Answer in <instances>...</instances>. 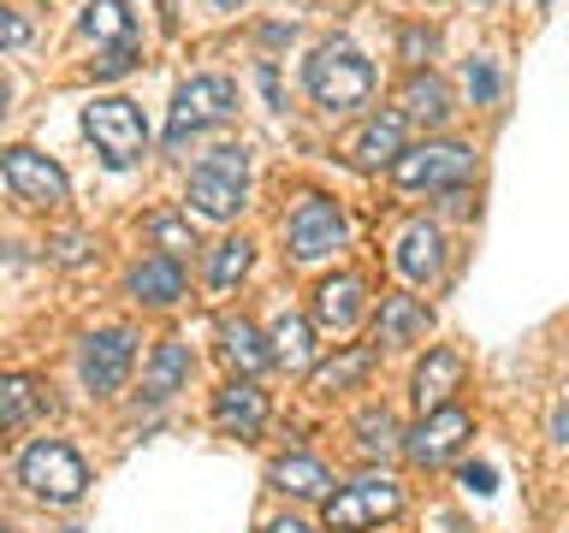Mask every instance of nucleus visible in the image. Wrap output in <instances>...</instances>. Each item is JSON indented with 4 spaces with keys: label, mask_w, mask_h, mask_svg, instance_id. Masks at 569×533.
<instances>
[{
    "label": "nucleus",
    "mask_w": 569,
    "mask_h": 533,
    "mask_svg": "<svg viewBox=\"0 0 569 533\" xmlns=\"http://www.w3.org/2000/svg\"><path fill=\"white\" fill-rule=\"evenodd\" d=\"M208 7H226L231 12V7H249V0H208Z\"/></svg>",
    "instance_id": "4c0bfd02"
},
{
    "label": "nucleus",
    "mask_w": 569,
    "mask_h": 533,
    "mask_svg": "<svg viewBox=\"0 0 569 533\" xmlns=\"http://www.w3.org/2000/svg\"><path fill=\"white\" fill-rule=\"evenodd\" d=\"M131 362H137V338L131 332H96V338H83L78 373H83V385L96 391V398H113V391L124 385V373H131Z\"/></svg>",
    "instance_id": "1a4fd4ad"
},
{
    "label": "nucleus",
    "mask_w": 569,
    "mask_h": 533,
    "mask_svg": "<svg viewBox=\"0 0 569 533\" xmlns=\"http://www.w3.org/2000/svg\"><path fill=\"white\" fill-rule=\"evenodd\" d=\"M398 154H403V113H373L345 137L350 167H391Z\"/></svg>",
    "instance_id": "f8f14e48"
},
{
    "label": "nucleus",
    "mask_w": 569,
    "mask_h": 533,
    "mask_svg": "<svg viewBox=\"0 0 569 533\" xmlns=\"http://www.w3.org/2000/svg\"><path fill=\"white\" fill-rule=\"evenodd\" d=\"M267 480H273L284 497H332V474H327V462H315V456H279L273 469H267Z\"/></svg>",
    "instance_id": "6ab92c4d"
},
{
    "label": "nucleus",
    "mask_w": 569,
    "mask_h": 533,
    "mask_svg": "<svg viewBox=\"0 0 569 533\" xmlns=\"http://www.w3.org/2000/svg\"><path fill=\"white\" fill-rule=\"evenodd\" d=\"M190 344H178V338H167V344L154 350V362H149V380H142V391H149V403H167L172 391H184L190 380Z\"/></svg>",
    "instance_id": "412c9836"
},
{
    "label": "nucleus",
    "mask_w": 569,
    "mask_h": 533,
    "mask_svg": "<svg viewBox=\"0 0 569 533\" xmlns=\"http://www.w3.org/2000/svg\"><path fill=\"white\" fill-rule=\"evenodd\" d=\"M462 83H469L475 107H487V101L498 95V66H492V60H469V71H462Z\"/></svg>",
    "instance_id": "c756f323"
},
{
    "label": "nucleus",
    "mask_w": 569,
    "mask_h": 533,
    "mask_svg": "<svg viewBox=\"0 0 569 533\" xmlns=\"http://www.w3.org/2000/svg\"><path fill=\"white\" fill-rule=\"evenodd\" d=\"M403 119H421V124H445V119H451V95H445V83L433 78V71H427V78H409Z\"/></svg>",
    "instance_id": "393cba45"
},
{
    "label": "nucleus",
    "mask_w": 569,
    "mask_h": 533,
    "mask_svg": "<svg viewBox=\"0 0 569 533\" xmlns=\"http://www.w3.org/2000/svg\"><path fill=\"white\" fill-rule=\"evenodd\" d=\"M439 266H445V238H439V225H409L403 238H398V273L409 284H427V279H439Z\"/></svg>",
    "instance_id": "dca6fc26"
},
{
    "label": "nucleus",
    "mask_w": 569,
    "mask_h": 533,
    "mask_svg": "<svg viewBox=\"0 0 569 533\" xmlns=\"http://www.w3.org/2000/svg\"><path fill=\"white\" fill-rule=\"evenodd\" d=\"M149 238L178 261L184 249H196V225H190V220H178V213H154V220H149Z\"/></svg>",
    "instance_id": "c85d7f7f"
},
{
    "label": "nucleus",
    "mask_w": 569,
    "mask_h": 533,
    "mask_svg": "<svg viewBox=\"0 0 569 533\" xmlns=\"http://www.w3.org/2000/svg\"><path fill=\"white\" fill-rule=\"evenodd\" d=\"M284 249H291L297 261H320V255H332V249H345V213H338L327 195H302L291 208V220H284Z\"/></svg>",
    "instance_id": "6e6552de"
},
{
    "label": "nucleus",
    "mask_w": 569,
    "mask_h": 533,
    "mask_svg": "<svg viewBox=\"0 0 569 533\" xmlns=\"http://www.w3.org/2000/svg\"><path fill=\"white\" fill-rule=\"evenodd\" d=\"M356 444H362L368 456L398 451V421H391V409H362V415H356Z\"/></svg>",
    "instance_id": "bb28decb"
},
{
    "label": "nucleus",
    "mask_w": 569,
    "mask_h": 533,
    "mask_svg": "<svg viewBox=\"0 0 569 533\" xmlns=\"http://www.w3.org/2000/svg\"><path fill=\"white\" fill-rule=\"evenodd\" d=\"M551 439L569 444V403H558V415H551Z\"/></svg>",
    "instance_id": "f704fd0d"
},
{
    "label": "nucleus",
    "mask_w": 569,
    "mask_h": 533,
    "mask_svg": "<svg viewBox=\"0 0 569 533\" xmlns=\"http://www.w3.org/2000/svg\"><path fill=\"white\" fill-rule=\"evenodd\" d=\"M457 391H462V355L457 350H427V362L416 368V409L421 415L451 409Z\"/></svg>",
    "instance_id": "2eb2a0df"
},
{
    "label": "nucleus",
    "mask_w": 569,
    "mask_h": 533,
    "mask_svg": "<svg viewBox=\"0 0 569 533\" xmlns=\"http://www.w3.org/2000/svg\"><path fill=\"white\" fill-rule=\"evenodd\" d=\"M368 368H373V350H345L338 362H327V368H309L315 373V391H345V385H356V380H368Z\"/></svg>",
    "instance_id": "a878e982"
},
{
    "label": "nucleus",
    "mask_w": 569,
    "mask_h": 533,
    "mask_svg": "<svg viewBox=\"0 0 569 533\" xmlns=\"http://www.w3.org/2000/svg\"><path fill=\"white\" fill-rule=\"evenodd\" d=\"M220 338H226V344H220V350H226V362L238 368L243 380H256V373H261L267 362H273V355H267V344H261V332L249 326V320H231V326H226Z\"/></svg>",
    "instance_id": "b1692460"
},
{
    "label": "nucleus",
    "mask_w": 569,
    "mask_h": 533,
    "mask_svg": "<svg viewBox=\"0 0 569 533\" xmlns=\"http://www.w3.org/2000/svg\"><path fill=\"white\" fill-rule=\"evenodd\" d=\"M462 486H475V492H492V469H487V462H469V469H462Z\"/></svg>",
    "instance_id": "473e14b6"
},
{
    "label": "nucleus",
    "mask_w": 569,
    "mask_h": 533,
    "mask_svg": "<svg viewBox=\"0 0 569 533\" xmlns=\"http://www.w3.org/2000/svg\"><path fill=\"white\" fill-rule=\"evenodd\" d=\"M83 131L89 142H96V154L107 160V167H137L142 149H149V124H142L137 101L124 95H101L83 107Z\"/></svg>",
    "instance_id": "f03ea898"
},
{
    "label": "nucleus",
    "mask_w": 569,
    "mask_h": 533,
    "mask_svg": "<svg viewBox=\"0 0 569 533\" xmlns=\"http://www.w3.org/2000/svg\"><path fill=\"white\" fill-rule=\"evenodd\" d=\"M18 480H24L42 504H78L83 486H89V469H83V456L71 451V444L42 439V444L24 451V462H18Z\"/></svg>",
    "instance_id": "39448f33"
},
{
    "label": "nucleus",
    "mask_w": 569,
    "mask_h": 533,
    "mask_svg": "<svg viewBox=\"0 0 569 533\" xmlns=\"http://www.w3.org/2000/svg\"><path fill=\"white\" fill-rule=\"evenodd\" d=\"M0 533H7V527H0Z\"/></svg>",
    "instance_id": "58836bf2"
},
{
    "label": "nucleus",
    "mask_w": 569,
    "mask_h": 533,
    "mask_svg": "<svg viewBox=\"0 0 569 533\" xmlns=\"http://www.w3.org/2000/svg\"><path fill=\"white\" fill-rule=\"evenodd\" d=\"M213 426L231 439H261L267 426V391L256 380H231L220 398H213Z\"/></svg>",
    "instance_id": "ddd939ff"
},
{
    "label": "nucleus",
    "mask_w": 569,
    "mask_h": 533,
    "mask_svg": "<svg viewBox=\"0 0 569 533\" xmlns=\"http://www.w3.org/2000/svg\"><path fill=\"white\" fill-rule=\"evenodd\" d=\"M243 195H249V154L226 142V149H213L202 167L190 172L184 202L196 213H208V220H231V213L243 208Z\"/></svg>",
    "instance_id": "20e7f679"
},
{
    "label": "nucleus",
    "mask_w": 569,
    "mask_h": 533,
    "mask_svg": "<svg viewBox=\"0 0 569 533\" xmlns=\"http://www.w3.org/2000/svg\"><path fill=\"white\" fill-rule=\"evenodd\" d=\"M60 261H83V238H60Z\"/></svg>",
    "instance_id": "c9c22d12"
},
{
    "label": "nucleus",
    "mask_w": 569,
    "mask_h": 533,
    "mask_svg": "<svg viewBox=\"0 0 569 533\" xmlns=\"http://www.w3.org/2000/svg\"><path fill=\"white\" fill-rule=\"evenodd\" d=\"M403 53H409V60L421 66L427 53H433V30H409V36H403Z\"/></svg>",
    "instance_id": "2f4dec72"
},
{
    "label": "nucleus",
    "mask_w": 569,
    "mask_h": 533,
    "mask_svg": "<svg viewBox=\"0 0 569 533\" xmlns=\"http://www.w3.org/2000/svg\"><path fill=\"white\" fill-rule=\"evenodd\" d=\"M131 291H137V302H149V309H167V302L184 296V266H178L172 255L142 261L137 273H131Z\"/></svg>",
    "instance_id": "aec40b11"
},
{
    "label": "nucleus",
    "mask_w": 569,
    "mask_h": 533,
    "mask_svg": "<svg viewBox=\"0 0 569 533\" xmlns=\"http://www.w3.org/2000/svg\"><path fill=\"white\" fill-rule=\"evenodd\" d=\"M403 510V486L391 474H362L327 497V533H368Z\"/></svg>",
    "instance_id": "7ed1b4c3"
},
{
    "label": "nucleus",
    "mask_w": 569,
    "mask_h": 533,
    "mask_svg": "<svg viewBox=\"0 0 569 533\" xmlns=\"http://www.w3.org/2000/svg\"><path fill=\"white\" fill-rule=\"evenodd\" d=\"M83 36L101 42V53H119V48H137V18L124 0H89L83 7Z\"/></svg>",
    "instance_id": "f3484780"
},
{
    "label": "nucleus",
    "mask_w": 569,
    "mask_h": 533,
    "mask_svg": "<svg viewBox=\"0 0 569 533\" xmlns=\"http://www.w3.org/2000/svg\"><path fill=\"white\" fill-rule=\"evenodd\" d=\"M475 426L462 409H433V415H421V426L403 439V456L416 462V469H439V462H451L462 451V439H469Z\"/></svg>",
    "instance_id": "9b49d317"
},
{
    "label": "nucleus",
    "mask_w": 569,
    "mask_h": 533,
    "mask_svg": "<svg viewBox=\"0 0 569 533\" xmlns=\"http://www.w3.org/2000/svg\"><path fill=\"white\" fill-rule=\"evenodd\" d=\"M42 415V385L30 373H0V426H24Z\"/></svg>",
    "instance_id": "5701e85b"
},
{
    "label": "nucleus",
    "mask_w": 569,
    "mask_h": 533,
    "mask_svg": "<svg viewBox=\"0 0 569 533\" xmlns=\"http://www.w3.org/2000/svg\"><path fill=\"white\" fill-rule=\"evenodd\" d=\"M302 83H309V95L320 107L345 113V107H362L373 95V66L362 60V48H350V42H320L309 53V66H302Z\"/></svg>",
    "instance_id": "f257e3e1"
},
{
    "label": "nucleus",
    "mask_w": 569,
    "mask_h": 533,
    "mask_svg": "<svg viewBox=\"0 0 569 533\" xmlns=\"http://www.w3.org/2000/svg\"><path fill=\"white\" fill-rule=\"evenodd\" d=\"M231 113H238V89H231L226 78H190V83L172 95L167 142L178 149L184 137H196V131H213V124H226Z\"/></svg>",
    "instance_id": "423d86ee"
},
{
    "label": "nucleus",
    "mask_w": 569,
    "mask_h": 533,
    "mask_svg": "<svg viewBox=\"0 0 569 533\" xmlns=\"http://www.w3.org/2000/svg\"><path fill=\"white\" fill-rule=\"evenodd\" d=\"M267 533H315V527L297 522V515H279V522H267Z\"/></svg>",
    "instance_id": "72a5a7b5"
},
{
    "label": "nucleus",
    "mask_w": 569,
    "mask_h": 533,
    "mask_svg": "<svg viewBox=\"0 0 569 533\" xmlns=\"http://www.w3.org/2000/svg\"><path fill=\"white\" fill-rule=\"evenodd\" d=\"M475 172V154L462 142H421L391 160V178L403 190H462V178Z\"/></svg>",
    "instance_id": "0eeeda50"
},
{
    "label": "nucleus",
    "mask_w": 569,
    "mask_h": 533,
    "mask_svg": "<svg viewBox=\"0 0 569 533\" xmlns=\"http://www.w3.org/2000/svg\"><path fill=\"white\" fill-rule=\"evenodd\" d=\"M427 326H433V314H427L416 296H386L380 302V326H373V344H386V350L416 344Z\"/></svg>",
    "instance_id": "a211bd4d"
},
{
    "label": "nucleus",
    "mask_w": 569,
    "mask_h": 533,
    "mask_svg": "<svg viewBox=\"0 0 569 533\" xmlns=\"http://www.w3.org/2000/svg\"><path fill=\"white\" fill-rule=\"evenodd\" d=\"M7 101H12V89H7V78H0V119H7Z\"/></svg>",
    "instance_id": "e433bc0d"
},
{
    "label": "nucleus",
    "mask_w": 569,
    "mask_h": 533,
    "mask_svg": "<svg viewBox=\"0 0 569 533\" xmlns=\"http://www.w3.org/2000/svg\"><path fill=\"white\" fill-rule=\"evenodd\" d=\"M18 42H30V24L12 7H0V48H18Z\"/></svg>",
    "instance_id": "7c9ffc66"
},
{
    "label": "nucleus",
    "mask_w": 569,
    "mask_h": 533,
    "mask_svg": "<svg viewBox=\"0 0 569 533\" xmlns=\"http://www.w3.org/2000/svg\"><path fill=\"white\" fill-rule=\"evenodd\" d=\"M0 172H7V184H12L18 202H30V208H60V202H66V172L53 167L48 154H36V149H7Z\"/></svg>",
    "instance_id": "9d476101"
},
{
    "label": "nucleus",
    "mask_w": 569,
    "mask_h": 533,
    "mask_svg": "<svg viewBox=\"0 0 569 533\" xmlns=\"http://www.w3.org/2000/svg\"><path fill=\"white\" fill-rule=\"evenodd\" d=\"M267 355H273V362H284V368H315V332H309V320H297V314H279L273 320V332H267Z\"/></svg>",
    "instance_id": "4be33fe9"
},
{
    "label": "nucleus",
    "mask_w": 569,
    "mask_h": 533,
    "mask_svg": "<svg viewBox=\"0 0 569 533\" xmlns=\"http://www.w3.org/2000/svg\"><path fill=\"white\" fill-rule=\"evenodd\" d=\"M249 261H256V249H249L243 238H226L220 249H213V266H208V284L213 291H231L243 273H249Z\"/></svg>",
    "instance_id": "cd10ccee"
},
{
    "label": "nucleus",
    "mask_w": 569,
    "mask_h": 533,
    "mask_svg": "<svg viewBox=\"0 0 569 533\" xmlns=\"http://www.w3.org/2000/svg\"><path fill=\"white\" fill-rule=\"evenodd\" d=\"M362 302H368V284L356 273H332L315 284V320L327 332H350L356 320H362Z\"/></svg>",
    "instance_id": "4468645a"
}]
</instances>
